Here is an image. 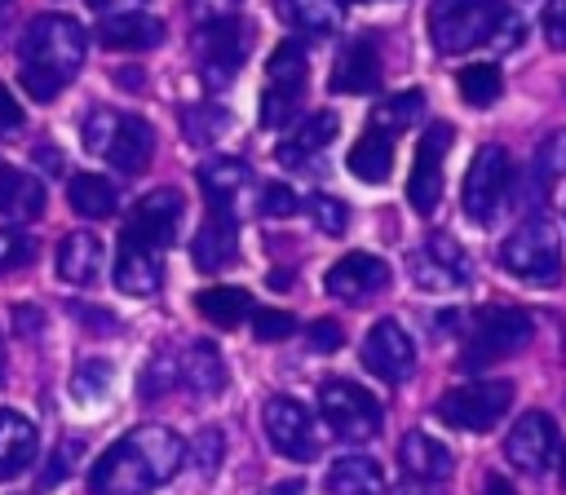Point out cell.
<instances>
[{
  "instance_id": "cell-54",
  "label": "cell",
  "mask_w": 566,
  "mask_h": 495,
  "mask_svg": "<svg viewBox=\"0 0 566 495\" xmlns=\"http://www.w3.org/2000/svg\"><path fill=\"white\" fill-rule=\"evenodd\" d=\"M482 495H517V491H513V482H509V477L486 473V477H482Z\"/></svg>"
},
{
  "instance_id": "cell-40",
  "label": "cell",
  "mask_w": 566,
  "mask_h": 495,
  "mask_svg": "<svg viewBox=\"0 0 566 495\" xmlns=\"http://www.w3.org/2000/svg\"><path fill=\"white\" fill-rule=\"evenodd\" d=\"M221 455H226V438L221 429H199L195 442H190V464L199 477H212L221 468Z\"/></svg>"
},
{
  "instance_id": "cell-9",
  "label": "cell",
  "mask_w": 566,
  "mask_h": 495,
  "mask_svg": "<svg viewBox=\"0 0 566 495\" xmlns=\"http://www.w3.org/2000/svg\"><path fill=\"white\" fill-rule=\"evenodd\" d=\"M509 186H513V164H509L504 146H478V155L469 159V172H464V190H460L469 221L486 225L500 212Z\"/></svg>"
},
{
  "instance_id": "cell-18",
  "label": "cell",
  "mask_w": 566,
  "mask_h": 495,
  "mask_svg": "<svg viewBox=\"0 0 566 495\" xmlns=\"http://www.w3.org/2000/svg\"><path fill=\"white\" fill-rule=\"evenodd\" d=\"M195 177H199V190H203L208 208H217V212H234L243 203V194L252 190V168L243 159H234V155L203 159Z\"/></svg>"
},
{
  "instance_id": "cell-6",
  "label": "cell",
  "mask_w": 566,
  "mask_h": 495,
  "mask_svg": "<svg viewBox=\"0 0 566 495\" xmlns=\"http://www.w3.org/2000/svg\"><path fill=\"white\" fill-rule=\"evenodd\" d=\"M531 336H535V327H531V318H526L522 309L491 305V309L473 314L469 336H464V349H460V367H464V371L495 367V362L513 358L517 349H526Z\"/></svg>"
},
{
  "instance_id": "cell-58",
  "label": "cell",
  "mask_w": 566,
  "mask_h": 495,
  "mask_svg": "<svg viewBox=\"0 0 566 495\" xmlns=\"http://www.w3.org/2000/svg\"><path fill=\"white\" fill-rule=\"evenodd\" d=\"M0 376H4V349H0Z\"/></svg>"
},
{
  "instance_id": "cell-1",
  "label": "cell",
  "mask_w": 566,
  "mask_h": 495,
  "mask_svg": "<svg viewBox=\"0 0 566 495\" xmlns=\"http://www.w3.org/2000/svg\"><path fill=\"white\" fill-rule=\"evenodd\" d=\"M186 460H190V442H181L172 429L137 424L97 455L88 473V491L93 495H150L168 486Z\"/></svg>"
},
{
  "instance_id": "cell-20",
  "label": "cell",
  "mask_w": 566,
  "mask_h": 495,
  "mask_svg": "<svg viewBox=\"0 0 566 495\" xmlns=\"http://www.w3.org/2000/svg\"><path fill=\"white\" fill-rule=\"evenodd\" d=\"M97 44L115 49V53H142V49H159L164 44V22L155 13L128 9V13H106L97 22Z\"/></svg>"
},
{
  "instance_id": "cell-23",
  "label": "cell",
  "mask_w": 566,
  "mask_h": 495,
  "mask_svg": "<svg viewBox=\"0 0 566 495\" xmlns=\"http://www.w3.org/2000/svg\"><path fill=\"white\" fill-rule=\"evenodd\" d=\"M35 451H40V433L35 424L13 411V407H0V482L27 473L35 464Z\"/></svg>"
},
{
  "instance_id": "cell-38",
  "label": "cell",
  "mask_w": 566,
  "mask_h": 495,
  "mask_svg": "<svg viewBox=\"0 0 566 495\" xmlns=\"http://www.w3.org/2000/svg\"><path fill=\"white\" fill-rule=\"evenodd\" d=\"M111 362H102V358H88V362H80L75 371H71V398L75 402H102L106 393H111Z\"/></svg>"
},
{
  "instance_id": "cell-24",
  "label": "cell",
  "mask_w": 566,
  "mask_h": 495,
  "mask_svg": "<svg viewBox=\"0 0 566 495\" xmlns=\"http://www.w3.org/2000/svg\"><path fill=\"white\" fill-rule=\"evenodd\" d=\"M102 261H106V252H102L97 234H88V230L62 234V243H57V278L62 283H71V287L97 283L102 278Z\"/></svg>"
},
{
  "instance_id": "cell-47",
  "label": "cell",
  "mask_w": 566,
  "mask_h": 495,
  "mask_svg": "<svg viewBox=\"0 0 566 495\" xmlns=\"http://www.w3.org/2000/svg\"><path fill=\"white\" fill-rule=\"evenodd\" d=\"M539 27H544V40L566 53V0H548L539 13Z\"/></svg>"
},
{
  "instance_id": "cell-49",
  "label": "cell",
  "mask_w": 566,
  "mask_h": 495,
  "mask_svg": "<svg viewBox=\"0 0 566 495\" xmlns=\"http://www.w3.org/2000/svg\"><path fill=\"white\" fill-rule=\"evenodd\" d=\"M190 13L199 18V27H212V22L234 18V0H190Z\"/></svg>"
},
{
  "instance_id": "cell-30",
  "label": "cell",
  "mask_w": 566,
  "mask_h": 495,
  "mask_svg": "<svg viewBox=\"0 0 566 495\" xmlns=\"http://www.w3.org/2000/svg\"><path fill=\"white\" fill-rule=\"evenodd\" d=\"M66 203H71L80 217H88V221H106V217H115V208H119V190H115V181H106L102 172H71V181H66Z\"/></svg>"
},
{
  "instance_id": "cell-5",
  "label": "cell",
  "mask_w": 566,
  "mask_h": 495,
  "mask_svg": "<svg viewBox=\"0 0 566 495\" xmlns=\"http://www.w3.org/2000/svg\"><path fill=\"white\" fill-rule=\"evenodd\" d=\"M500 265L531 283V287H557L566 265H562V239L548 217H526L504 243H500Z\"/></svg>"
},
{
  "instance_id": "cell-15",
  "label": "cell",
  "mask_w": 566,
  "mask_h": 495,
  "mask_svg": "<svg viewBox=\"0 0 566 495\" xmlns=\"http://www.w3.org/2000/svg\"><path fill=\"white\" fill-rule=\"evenodd\" d=\"M181 212H186L181 190L159 186V190H150V194H142V199L133 203V217H128L124 234H128V239H137V243H150V247H159V252H164V247L177 239V230H181Z\"/></svg>"
},
{
  "instance_id": "cell-44",
  "label": "cell",
  "mask_w": 566,
  "mask_h": 495,
  "mask_svg": "<svg viewBox=\"0 0 566 495\" xmlns=\"http://www.w3.org/2000/svg\"><path fill=\"white\" fill-rule=\"evenodd\" d=\"M252 331H256V340H283V336L296 331V318L287 309H256Z\"/></svg>"
},
{
  "instance_id": "cell-42",
  "label": "cell",
  "mask_w": 566,
  "mask_h": 495,
  "mask_svg": "<svg viewBox=\"0 0 566 495\" xmlns=\"http://www.w3.org/2000/svg\"><path fill=\"white\" fill-rule=\"evenodd\" d=\"M296 106H301V93L270 88V84H265V93H261V124H265V128H283V124L296 115Z\"/></svg>"
},
{
  "instance_id": "cell-35",
  "label": "cell",
  "mask_w": 566,
  "mask_h": 495,
  "mask_svg": "<svg viewBox=\"0 0 566 495\" xmlns=\"http://www.w3.org/2000/svg\"><path fill=\"white\" fill-rule=\"evenodd\" d=\"M265 84L270 88H287V93H301L305 88V49L296 40H283L270 62H265Z\"/></svg>"
},
{
  "instance_id": "cell-55",
  "label": "cell",
  "mask_w": 566,
  "mask_h": 495,
  "mask_svg": "<svg viewBox=\"0 0 566 495\" xmlns=\"http://www.w3.org/2000/svg\"><path fill=\"white\" fill-rule=\"evenodd\" d=\"M137 4H142V0H88V9H97L102 18H106V13H128V9H137Z\"/></svg>"
},
{
  "instance_id": "cell-43",
  "label": "cell",
  "mask_w": 566,
  "mask_h": 495,
  "mask_svg": "<svg viewBox=\"0 0 566 495\" xmlns=\"http://www.w3.org/2000/svg\"><path fill=\"white\" fill-rule=\"evenodd\" d=\"M310 221H314L323 234H345L349 208H345L336 194H314V199H310Z\"/></svg>"
},
{
  "instance_id": "cell-50",
  "label": "cell",
  "mask_w": 566,
  "mask_h": 495,
  "mask_svg": "<svg viewBox=\"0 0 566 495\" xmlns=\"http://www.w3.org/2000/svg\"><path fill=\"white\" fill-rule=\"evenodd\" d=\"M522 31H526V22L509 9V18L500 22V31H495V40H491V44H495V49H517V44H522Z\"/></svg>"
},
{
  "instance_id": "cell-4",
  "label": "cell",
  "mask_w": 566,
  "mask_h": 495,
  "mask_svg": "<svg viewBox=\"0 0 566 495\" xmlns=\"http://www.w3.org/2000/svg\"><path fill=\"white\" fill-rule=\"evenodd\" d=\"M504 18V0H429V40L438 53H469L491 44Z\"/></svg>"
},
{
  "instance_id": "cell-27",
  "label": "cell",
  "mask_w": 566,
  "mask_h": 495,
  "mask_svg": "<svg viewBox=\"0 0 566 495\" xmlns=\"http://www.w3.org/2000/svg\"><path fill=\"white\" fill-rule=\"evenodd\" d=\"M44 203H49V194H44L40 177L0 164V217L4 221H35L44 212Z\"/></svg>"
},
{
  "instance_id": "cell-14",
  "label": "cell",
  "mask_w": 566,
  "mask_h": 495,
  "mask_svg": "<svg viewBox=\"0 0 566 495\" xmlns=\"http://www.w3.org/2000/svg\"><path fill=\"white\" fill-rule=\"evenodd\" d=\"M363 367L385 385H402L416 371V345H411L407 327L394 318L371 323V331L363 336Z\"/></svg>"
},
{
  "instance_id": "cell-8",
  "label": "cell",
  "mask_w": 566,
  "mask_h": 495,
  "mask_svg": "<svg viewBox=\"0 0 566 495\" xmlns=\"http://www.w3.org/2000/svg\"><path fill=\"white\" fill-rule=\"evenodd\" d=\"M318 415L332 424L340 442H371L380 438V424H385L380 402L354 380H327L318 389Z\"/></svg>"
},
{
  "instance_id": "cell-2",
  "label": "cell",
  "mask_w": 566,
  "mask_h": 495,
  "mask_svg": "<svg viewBox=\"0 0 566 495\" xmlns=\"http://www.w3.org/2000/svg\"><path fill=\"white\" fill-rule=\"evenodd\" d=\"M84 27L66 13H40L27 22L18 57H22V88L35 102H53L84 66Z\"/></svg>"
},
{
  "instance_id": "cell-16",
  "label": "cell",
  "mask_w": 566,
  "mask_h": 495,
  "mask_svg": "<svg viewBox=\"0 0 566 495\" xmlns=\"http://www.w3.org/2000/svg\"><path fill=\"white\" fill-rule=\"evenodd\" d=\"M504 455L513 460V468L522 473H544L557 455V424L544 411H522L504 438Z\"/></svg>"
},
{
  "instance_id": "cell-32",
  "label": "cell",
  "mask_w": 566,
  "mask_h": 495,
  "mask_svg": "<svg viewBox=\"0 0 566 495\" xmlns=\"http://www.w3.org/2000/svg\"><path fill=\"white\" fill-rule=\"evenodd\" d=\"M327 495H385V473L367 455H340L327 468Z\"/></svg>"
},
{
  "instance_id": "cell-12",
  "label": "cell",
  "mask_w": 566,
  "mask_h": 495,
  "mask_svg": "<svg viewBox=\"0 0 566 495\" xmlns=\"http://www.w3.org/2000/svg\"><path fill=\"white\" fill-rule=\"evenodd\" d=\"M261 424H265V438L279 455L287 460H318V429H314V415L310 407H301L296 398H270L265 411H261Z\"/></svg>"
},
{
  "instance_id": "cell-28",
  "label": "cell",
  "mask_w": 566,
  "mask_h": 495,
  "mask_svg": "<svg viewBox=\"0 0 566 495\" xmlns=\"http://www.w3.org/2000/svg\"><path fill=\"white\" fill-rule=\"evenodd\" d=\"M274 13L305 40H327L340 27V0H274Z\"/></svg>"
},
{
  "instance_id": "cell-46",
  "label": "cell",
  "mask_w": 566,
  "mask_h": 495,
  "mask_svg": "<svg viewBox=\"0 0 566 495\" xmlns=\"http://www.w3.org/2000/svg\"><path fill=\"white\" fill-rule=\"evenodd\" d=\"M84 451V442H75V438H62L57 442V451H53V460H49V468L40 473V486H53V482H62L71 468H75V455Z\"/></svg>"
},
{
  "instance_id": "cell-3",
  "label": "cell",
  "mask_w": 566,
  "mask_h": 495,
  "mask_svg": "<svg viewBox=\"0 0 566 495\" xmlns=\"http://www.w3.org/2000/svg\"><path fill=\"white\" fill-rule=\"evenodd\" d=\"M80 141L88 155H102L119 172H142L155 159V128L142 115L93 106L80 124Z\"/></svg>"
},
{
  "instance_id": "cell-26",
  "label": "cell",
  "mask_w": 566,
  "mask_h": 495,
  "mask_svg": "<svg viewBox=\"0 0 566 495\" xmlns=\"http://www.w3.org/2000/svg\"><path fill=\"white\" fill-rule=\"evenodd\" d=\"M398 464H402V473L416 477V482H442V477H451V468H455L451 451H447L433 433H424V429H411V433L398 442Z\"/></svg>"
},
{
  "instance_id": "cell-36",
  "label": "cell",
  "mask_w": 566,
  "mask_h": 495,
  "mask_svg": "<svg viewBox=\"0 0 566 495\" xmlns=\"http://www.w3.org/2000/svg\"><path fill=\"white\" fill-rule=\"evenodd\" d=\"M455 84H460V97H464L469 106H491V102L504 93V80H500V71H495L491 62L464 66V71L455 75Z\"/></svg>"
},
{
  "instance_id": "cell-11",
  "label": "cell",
  "mask_w": 566,
  "mask_h": 495,
  "mask_svg": "<svg viewBox=\"0 0 566 495\" xmlns=\"http://www.w3.org/2000/svg\"><path fill=\"white\" fill-rule=\"evenodd\" d=\"M252 53V22L243 18H226L199 31V57H203V80L212 88H226L234 80V71L248 62Z\"/></svg>"
},
{
  "instance_id": "cell-29",
  "label": "cell",
  "mask_w": 566,
  "mask_h": 495,
  "mask_svg": "<svg viewBox=\"0 0 566 495\" xmlns=\"http://www.w3.org/2000/svg\"><path fill=\"white\" fill-rule=\"evenodd\" d=\"M226 362H221V349L212 340H195L186 354H181V389H195L199 398H217L226 389Z\"/></svg>"
},
{
  "instance_id": "cell-41",
  "label": "cell",
  "mask_w": 566,
  "mask_h": 495,
  "mask_svg": "<svg viewBox=\"0 0 566 495\" xmlns=\"http://www.w3.org/2000/svg\"><path fill=\"white\" fill-rule=\"evenodd\" d=\"M31 256H35V243L18 225H0V274L31 265Z\"/></svg>"
},
{
  "instance_id": "cell-57",
  "label": "cell",
  "mask_w": 566,
  "mask_h": 495,
  "mask_svg": "<svg viewBox=\"0 0 566 495\" xmlns=\"http://www.w3.org/2000/svg\"><path fill=\"white\" fill-rule=\"evenodd\" d=\"M13 9V0H0V22H4V13Z\"/></svg>"
},
{
  "instance_id": "cell-56",
  "label": "cell",
  "mask_w": 566,
  "mask_h": 495,
  "mask_svg": "<svg viewBox=\"0 0 566 495\" xmlns=\"http://www.w3.org/2000/svg\"><path fill=\"white\" fill-rule=\"evenodd\" d=\"M265 495H301V482H279V486H270Z\"/></svg>"
},
{
  "instance_id": "cell-33",
  "label": "cell",
  "mask_w": 566,
  "mask_h": 495,
  "mask_svg": "<svg viewBox=\"0 0 566 495\" xmlns=\"http://www.w3.org/2000/svg\"><path fill=\"white\" fill-rule=\"evenodd\" d=\"M195 309L212 327H239L252 314V296L243 287H203V292H195Z\"/></svg>"
},
{
  "instance_id": "cell-19",
  "label": "cell",
  "mask_w": 566,
  "mask_h": 495,
  "mask_svg": "<svg viewBox=\"0 0 566 495\" xmlns=\"http://www.w3.org/2000/svg\"><path fill=\"white\" fill-rule=\"evenodd\" d=\"M164 283V256L150 243H137L119 234V256H115V287L124 296H155Z\"/></svg>"
},
{
  "instance_id": "cell-37",
  "label": "cell",
  "mask_w": 566,
  "mask_h": 495,
  "mask_svg": "<svg viewBox=\"0 0 566 495\" xmlns=\"http://www.w3.org/2000/svg\"><path fill=\"white\" fill-rule=\"evenodd\" d=\"M181 385V354H168V349H159L150 362H146V371L137 376V393L142 398H164L168 389H177Z\"/></svg>"
},
{
  "instance_id": "cell-31",
  "label": "cell",
  "mask_w": 566,
  "mask_h": 495,
  "mask_svg": "<svg viewBox=\"0 0 566 495\" xmlns=\"http://www.w3.org/2000/svg\"><path fill=\"white\" fill-rule=\"evenodd\" d=\"M349 172L358 177V181H367V186H380L385 177H389V168H394V137L389 133H380V128H367L354 146H349Z\"/></svg>"
},
{
  "instance_id": "cell-60",
  "label": "cell",
  "mask_w": 566,
  "mask_h": 495,
  "mask_svg": "<svg viewBox=\"0 0 566 495\" xmlns=\"http://www.w3.org/2000/svg\"><path fill=\"white\" fill-rule=\"evenodd\" d=\"M349 4H363V0H349Z\"/></svg>"
},
{
  "instance_id": "cell-45",
  "label": "cell",
  "mask_w": 566,
  "mask_h": 495,
  "mask_svg": "<svg viewBox=\"0 0 566 495\" xmlns=\"http://www.w3.org/2000/svg\"><path fill=\"white\" fill-rule=\"evenodd\" d=\"M261 212L274 217V221H287V217L296 212V190L283 186V181H270V186L261 190Z\"/></svg>"
},
{
  "instance_id": "cell-51",
  "label": "cell",
  "mask_w": 566,
  "mask_h": 495,
  "mask_svg": "<svg viewBox=\"0 0 566 495\" xmlns=\"http://www.w3.org/2000/svg\"><path fill=\"white\" fill-rule=\"evenodd\" d=\"M310 345H314L318 354L336 349V345H340V327H336V323H327V318H323V323H314V327H310Z\"/></svg>"
},
{
  "instance_id": "cell-10",
  "label": "cell",
  "mask_w": 566,
  "mask_h": 495,
  "mask_svg": "<svg viewBox=\"0 0 566 495\" xmlns=\"http://www.w3.org/2000/svg\"><path fill=\"white\" fill-rule=\"evenodd\" d=\"M407 270H411V283L420 292H460L473 278V261L451 234H429L407 256Z\"/></svg>"
},
{
  "instance_id": "cell-48",
  "label": "cell",
  "mask_w": 566,
  "mask_h": 495,
  "mask_svg": "<svg viewBox=\"0 0 566 495\" xmlns=\"http://www.w3.org/2000/svg\"><path fill=\"white\" fill-rule=\"evenodd\" d=\"M13 327H18L22 340L44 336V309H35V305H13Z\"/></svg>"
},
{
  "instance_id": "cell-39",
  "label": "cell",
  "mask_w": 566,
  "mask_h": 495,
  "mask_svg": "<svg viewBox=\"0 0 566 495\" xmlns=\"http://www.w3.org/2000/svg\"><path fill=\"white\" fill-rule=\"evenodd\" d=\"M562 177H566V128L548 133L539 141V150H535V181H539V190H553Z\"/></svg>"
},
{
  "instance_id": "cell-7",
  "label": "cell",
  "mask_w": 566,
  "mask_h": 495,
  "mask_svg": "<svg viewBox=\"0 0 566 495\" xmlns=\"http://www.w3.org/2000/svg\"><path fill=\"white\" fill-rule=\"evenodd\" d=\"M513 407V385L509 380H473V385H455L438 398V415L442 424L451 429H464V433H486L495 429Z\"/></svg>"
},
{
  "instance_id": "cell-59",
  "label": "cell",
  "mask_w": 566,
  "mask_h": 495,
  "mask_svg": "<svg viewBox=\"0 0 566 495\" xmlns=\"http://www.w3.org/2000/svg\"><path fill=\"white\" fill-rule=\"evenodd\" d=\"M562 482H566V464H562Z\"/></svg>"
},
{
  "instance_id": "cell-17",
  "label": "cell",
  "mask_w": 566,
  "mask_h": 495,
  "mask_svg": "<svg viewBox=\"0 0 566 495\" xmlns=\"http://www.w3.org/2000/svg\"><path fill=\"white\" fill-rule=\"evenodd\" d=\"M323 283H327V292H332L336 301L363 305V301H371L376 292H385L389 265H385L380 256H371V252H349V256H340V261L327 270Z\"/></svg>"
},
{
  "instance_id": "cell-34",
  "label": "cell",
  "mask_w": 566,
  "mask_h": 495,
  "mask_svg": "<svg viewBox=\"0 0 566 495\" xmlns=\"http://www.w3.org/2000/svg\"><path fill=\"white\" fill-rule=\"evenodd\" d=\"M420 110H424V93L420 88H407V93H394V97H385L380 106H371V124L367 128H380V133H402L407 124H416L420 119Z\"/></svg>"
},
{
  "instance_id": "cell-53",
  "label": "cell",
  "mask_w": 566,
  "mask_h": 495,
  "mask_svg": "<svg viewBox=\"0 0 566 495\" xmlns=\"http://www.w3.org/2000/svg\"><path fill=\"white\" fill-rule=\"evenodd\" d=\"M71 314H80L84 327H93V331H115V327H119L111 309H84V305H71Z\"/></svg>"
},
{
  "instance_id": "cell-22",
  "label": "cell",
  "mask_w": 566,
  "mask_h": 495,
  "mask_svg": "<svg viewBox=\"0 0 566 495\" xmlns=\"http://www.w3.org/2000/svg\"><path fill=\"white\" fill-rule=\"evenodd\" d=\"M380 84V44L371 35H358L340 49L332 66V93H371Z\"/></svg>"
},
{
  "instance_id": "cell-13",
  "label": "cell",
  "mask_w": 566,
  "mask_h": 495,
  "mask_svg": "<svg viewBox=\"0 0 566 495\" xmlns=\"http://www.w3.org/2000/svg\"><path fill=\"white\" fill-rule=\"evenodd\" d=\"M451 137H455V128L438 119V124L424 128V137L416 146V164H411V177H407V203L416 212H433L438 199H442V164H447Z\"/></svg>"
},
{
  "instance_id": "cell-25",
  "label": "cell",
  "mask_w": 566,
  "mask_h": 495,
  "mask_svg": "<svg viewBox=\"0 0 566 495\" xmlns=\"http://www.w3.org/2000/svg\"><path fill=\"white\" fill-rule=\"evenodd\" d=\"M336 128H340V119H336L332 110H314V115L274 150V159H279L283 168H305V164L323 159V150L336 141Z\"/></svg>"
},
{
  "instance_id": "cell-52",
  "label": "cell",
  "mask_w": 566,
  "mask_h": 495,
  "mask_svg": "<svg viewBox=\"0 0 566 495\" xmlns=\"http://www.w3.org/2000/svg\"><path fill=\"white\" fill-rule=\"evenodd\" d=\"M13 128H22V106H18L13 93L0 84V133H13Z\"/></svg>"
},
{
  "instance_id": "cell-21",
  "label": "cell",
  "mask_w": 566,
  "mask_h": 495,
  "mask_svg": "<svg viewBox=\"0 0 566 495\" xmlns=\"http://www.w3.org/2000/svg\"><path fill=\"white\" fill-rule=\"evenodd\" d=\"M234 256H239V221H234V212L208 208V221L199 225V234H195V243H190V261H195L203 274H217V270H226Z\"/></svg>"
}]
</instances>
